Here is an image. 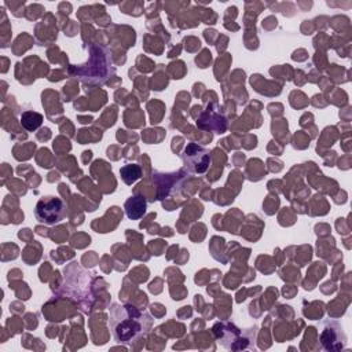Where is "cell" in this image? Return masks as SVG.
Wrapping results in <instances>:
<instances>
[{"label":"cell","mask_w":352,"mask_h":352,"mask_svg":"<svg viewBox=\"0 0 352 352\" xmlns=\"http://www.w3.org/2000/svg\"><path fill=\"white\" fill-rule=\"evenodd\" d=\"M109 323L111 334L118 344L132 345L150 331L151 318L133 305L113 304Z\"/></svg>","instance_id":"1"},{"label":"cell","mask_w":352,"mask_h":352,"mask_svg":"<svg viewBox=\"0 0 352 352\" xmlns=\"http://www.w3.org/2000/svg\"><path fill=\"white\" fill-rule=\"evenodd\" d=\"M72 73L84 84L100 85L114 74V66L109 51L102 45L89 47V58L84 65H73Z\"/></svg>","instance_id":"2"},{"label":"cell","mask_w":352,"mask_h":352,"mask_svg":"<svg viewBox=\"0 0 352 352\" xmlns=\"http://www.w3.org/2000/svg\"><path fill=\"white\" fill-rule=\"evenodd\" d=\"M212 330L217 344L228 351H245L254 346L257 327L239 329L231 322H216Z\"/></svg>","instance_id":"3"},{"label":"cell","mask_w":352,"mask_h":352,"mask_svg":"<svg viewBox=\"0 0 352 352\" xmlns=\"http://www.w3.org/2000/svg\"><path fill=\"white\" fill-rule=\"evenodd\" d=\"M66 213L65 204L58 197H43L37 201L34 208V216L40 223L55 224L59 223Z\"/></svg>","instance_id":"4"},{"label":"cell","mask_w":352,"mask_h":352,"mask_svg":"<svg viewBox=\"0 0 352 352\" xmlns=\"http://www.w3.org/2000/svg\"><path fill=\"white\" fill-rule=\"evenodd\" d=\"M182 158L187 172L195 175L205 173L210 165L209 150L197 143H188L183 150Z\"/></svg>","instance_id":"5"},{"label":"cell","mask_w":352,"mask_h":352,"mask_svg":"<svg viewBox=\"0 0 352 352\" xmlns=\"http://www.w3.org/2000/svg\"><path fill=\"white\" fill-rule=\"evenodd\" d=\"M320 344L326 351L337 352L346 348V334L338 322H326L320 333Z\"/></svg>","instance_id":"6"},{"label":"cell","mask_w":352,"mask_h":352,"mask_svg":"<svg viewBox=\"0 0 352 352\" xmlns=\"http://www.w3.org/2000/svg\"><path fill=\"white\" fill-rule=\"evenodd\" d=\"M153 179L158 184L160 191L164 188V192L158 197V199H164L165 197H168L170 194V187H179L180 186V180L183 179V176H182V172L161 173V175L155 173V175H153Z\"/></svg>","instance_id":"7"},{"label":"cell","mask_w":352,"mask_h":352,"mask_svg":"<svg viewBox=\"0 0 352 352\" xmlns=\"http://www.w3.org/2000/svg\"><path fill=\"white\" fill-rule=\"evenodd\" d=\"M146 206H147V204H146L144 197L140 194H135L126 199L125 213H126L128 219L138 220L146 213Z\"/></svg>","instance_id":"8"},{"label":"cell","mask_w":352,"mask_h":352,"mask_svg":"<svg viewBox=\"0 0 352 352\" xmlns=\"http://www.w3.org/2000/svg\"><path fill=\"white\" fill-rule=\"evenodd\" d=\"M21 125L28 131V132H33L36 129H38L43 124V116L37 111L33 110H25L21 114Z\"/></svg>","instance_id":"9"},{"label":"cell","mask_w":352,"mask_h":352,"mask_svg":"<svg viewBox=\"0 0 352 352\" xmlns=\"http://www.w3.org/2000/svg\"><path fill=\"white\" fill-rule=\"evenodd\" d=\"M120 175L125 184H132L140 177L142 170H140V166L136 164H126L120 169Z\"/></svg>","instance_id":"10"}]
</instances>
